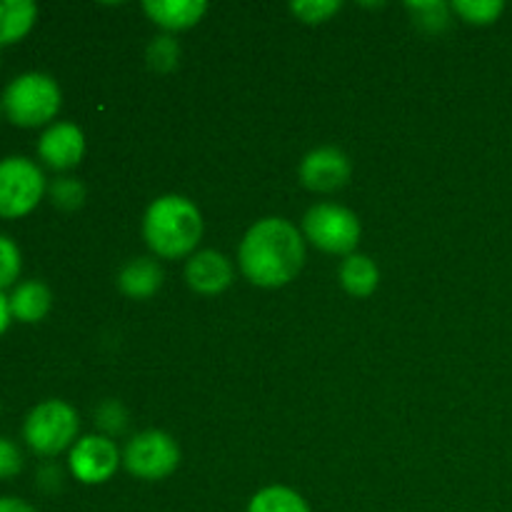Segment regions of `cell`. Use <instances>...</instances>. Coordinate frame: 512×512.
<instances>
[{
	"mask_svg": "<svg viewBox=\"0 0 512 512\" xmlns=\"http://www.w3.org/2000/svg\"><path fill=\"white\" fill-rule=\"evenodd\" d=\"M240 270L260 288L288 285L305 263V243L298 228L283 218L258 220L240 243Z\"/></svg>",
	"mask_w": 512,
	"mask_h": 512,
	"instance_id": "obj_1",
	"label": "cell"
},
{
	"mask_svg": "<svg viewBox=\"0 0 512 512\" xmlns=\"http://www.w3.org/2000/svg\"><path fill=\"white\" fill-rule=\"evenodd\" d=\"M143 235L148 248L160 258H185L203 238V218L183 195H163L145 210Z\"/></svg>",
	"mask_w": 512,
	"mask_h": 512,
	"instance_id": "obj_2",
	"label": "cell"
},
{
	"mask_svg": "<svg viewBox=\"0 0 512 512\" xmlns=\"http://www.w3.org/2000/svg\"><path fill=\"white\" fill-rule=\"evenodd\" d=\"M3 110L20 128H38L60 110V88L50 75L23 73L3 93Z\"/></svg>",
	"mask_w": 512,
	"mask_h": 512,
	"instance_id": "obj_3",
	"label": "cell"
},
{
	"mask_svg": "<svg viewBox=\"0 0 512 512\" xmlns=\"http://www.w3.org/2000/svg\"><path fill=\"white\" fill-rule=\"evenodd\" d=\"M78 435V413L63 400L35 405L23 425V438L38 455H58Z\"/></svg>",
	"mask_w": 512,
	"mask_h": 512,
	"instance_id": "obj_4",
	"label": "cell"
},
{
	"mask_svg": "<svg viewBox=\"0 0 512 512\" xmlns=\"http://www.w3.org/2000/svg\"><path fill=\"white\" fill-rule=\"evenodd\" d=\"M45 175L33 160H0V218H23L43 200Z\"/></svg>",
	"mask_w": 512,
	"mask_h": 512,
	"instance_id": "obj_5",
	"label": "cell"
},
{
	"mask_svg": "<svg viewBox=\"0 0 512 512\" xmlns=\"http://www.w3.org/2000/svg\"><path fill=\"white\" fill-rule=\"evenodd\" d=\"M303 230L315 248L333 255H353L360 240V223L343 205L320 203L303 218Z\"/></svg>",
	"mask_w": 512,
	"mask_h": 512,
	"instance_id": "obj_6",
	"label": "cell"
},
{
	"mask_svg": "<svg viewBox=\"0 0 512 512\" xmlns=\"http://www.w3.org/2000/svg\"><path fill=\"white\" fill-rule=\"evenodd\" d=\"M123 463L130 475L140 480H163L178 468V443L163 430H145L135 435L123 453Z\"/></svg>",
	"mask_w": 512,
	"mask_h": 512,
	"instance_id": "obj_7",
	"label": "cell"
},
{
	"mask_svg": "<svg viewBox=\"0 0 512 512\" xmlns=\"http://www.w3.org/2000/svg\"><path fill=\"white\" fill-rule=\"evenodd\" d=\"M118 463V448L113 440L103 438V435H88L70 450V473L85 485H100L110 480L118 470Z\"/></svg>",
	"mask_w": 512,
	"mask_h": 512,
	"instance_id": "obj_8",
	"label": "cell"
},
{
	"mask_svg": "<svg viewBox=\"0 0 512 512\" xmlns=\"http://www.w3.org/2000/svg\"><path fill=\"white\" fill-rule=\"evenodd\" d=\"M300 180L315 193H333L350 180V160L338 148H318L300 163Z\"/></svg>",
	"mask_w": 512,
	"mask_h": 512,
	"instance_id": "obj_9",
	"label": "cell"
},
{
	"mask_svg": "<svg viewBox=\"0 0 512 512\" xmlns=\"http://www.w3.org/2000/svg\"><path fill=\"white\" fill-rule=\"evenodd\" d=\"M40 160L55 170H70L83 160L85 135L73 123H55L40 135Z\"/></svg>",
	"mask_w": 512,
	"mask_h": 512,
	"instance_id": "obj_10",
	"label": "cell"
},
{
	"mask_svg": "<svg viewBox=\"0 0 512 512\" xmlns=\"http://www.w3.org/2000/svg\"><path fill=\"white\" fill-rule=\"evenodd\" d=\"M185 280L200 295H218L233 280V265L223 253L200 250L185 265Z\"/></svg>",
	"mask_w": 512,
	"mask_h": 512,
	"instance_id": "obj_11",
	"label": "cell"
},
{
	"mask_svg": "<svg viewBox=\"0 0 512 512\" xmlns=\"http://www.w3.org/2000/svg\"><path fill=\"white\" fill-rule=\"evenodd\" d=\"M143 10L155 25L165 30H188L208 13L203 0H145Z\"/></svg>",
	"mask_w": 512,
	"mask_h": 512,
	"instance_id": "obj_12",
	"label": "cell"
},
{
	"mask_svg": "<svg viewBox=\"0 0 512 512\" xmlns=\"http://www.w3.org/2000/svg\"><path fill=\"white\" fill-rule=\"evenodd\" d=\"M118 285L128 298L145 300L150 295L158 293V288L163 285V270L155 260L150 258H138L130 260L118 275Z\"/></svg>",
	"mask_w": 512,
	"mask_h": 512,
	"instance_id": "obj_13",
	"label": "cell"
},
{
	"mask_svg": "<svg viewBox=\"0 0 512 512\" xmlns=\"http://www.w3.org/2000/svg\"><path fill=\"white\" fill-rule=\"evenodd\" d=\"M50 303H53V295H50L48 285H43L40 280H25L10 295V313L23 323H38L48 315Z\"/></svg>",
	"mask_w": 512,
	"mask_h": 512,
	"instance_id": "obj_14",
	"label": "cell"
},
{
	"mask_svg": "<svg viewBox=\"0 0 512 512\" xmlns=\"http://www.w3.org/2000/svg\"><path fill=\"white\" fill-rule=\"evenodd\" d=\"M38 18V8L30 0H0V45L23 40Z\"/></svg>",
	"mask_w": 512,
	"mask_h": 512,
	"instance_id": "obj_15",
	"label": "cell"
},
{
	"mask_svg": "<svg viewBox=\"0 0 512 512\" xmlns=\"http://www.w3.org/2000/svg\"><path fill=\"white\" fill-rule=\"evenodd\" d=\"M340 283L355 298H368L380 283L378 265L368 255H348L340 265Z\"/></svg>",
	"mask_w": 512,
	"mask_h": 512,
	"instance_id": "obj_16",
	"label": "cell"
},
{
	"mask_svg": "<svg viewBox=\"0 0 512 512\" xmlns=\"http://www.w3.org/2000/svg\"><path fill=\"white\" fill-rule=\"evenodd\" d=\"M248 512H310V508L295 490L283 488V485H270V488L253 495Z\"/></svg>",
	"mask_w": 512,
	"mask_h": 512,
	"instance_id": "obj_17",
	"label": "cell"
},
{
	"mask_svg": "<svg viewBox=\"0 0 512 512\" xmlns=\"http://www.w3.org/2000/svg\"><path fill=\"white\" fill-rule=\"evenodd\" d=\"M450 8H453L465 23L490 25L503 15L505 3H500V0H455Z\"/></svg>",
	"mask_w": 512,
	"mask_h": 512,
	"instance_id": "obj_18",
	"label": "cell"
},
{
	"mask_svg": "<svg viewBox=\"0 0 512 512\" xmlns=\"http://www.w3.org/2000/svg\"><path fill=\"white\" fill-rule=\"evenodd\" d=\"M408 10L415 15V23L425 30H443L450 20V5L445 3H408Z\"/></svg>",
	"mask_w": 512,
	"mask_h": 512,
	"instance_id": "obj_19",
	"label": "cell"
},
{
	"mask_svg": "<svg viewBox=\"0 0 512 512\" xmlns=\"http://www.w3.org/2000/svg\"><path fill=\"white\" fill-rule=\"evenodd\" d=\"M178 58H180L178 43H175L173 38H168V35H163V38H155L153 43H150V48H148L150 68L165 73V70H173L175 65H178Z\"/></svg>",
	"mask_w": 512,
	"mask_h": 512,
	"instance_id": "obj_20",
	"label": "cell"
},
{
	"mask_svg": "<svg viewBox=\"0 0 512 512\" xmlns=\"http://www.w3.org/2000/svg\"><path fill=\"white\" fill-rule=\"evenodd\" d=\"M20 275V250L8 235H0V290L13 285Z\"/></svg>",
	"mask_w": 512,
	"mask_h": 512,
	"instance_id": "obj_21",
	"label": "cell"
},
{
	"mask_svg": "<svg viewBox=\"0 0 512 512\" xmlns=\"http://www.w3.org/2000/svg\"><path fill=\"white\" fill-rule=\"evenodd\" d=\"M290 10H293L303 23L315 25L328 20L333 13H338L340 3L338 0H300V3L290 5Z\"/></svg>",
	"mask_w": 512,
	"mask_h": 512,
	"instance_id": "obj_22",
	"label": "cell"
},
{
	"mask_svg": "<svg viewBox=\"0 0 512 512\" xmlns=\"http://www.w3.org/2000/svg\"><path fill=\"white\" fill-rule=\"evenodd\" d=\"M50 195H53V203L63 210H75L83 205L85 200V188L73 178H60L50 185Z\"/></svg>",
	"mask_w": 512,
	"mask_h": 512,
	"instance_id": "obj_23",
	"label": "cell"
},
{
	"mask_svg": "<svg viewBox=\"0 0 512 512\" xmlns=\"http://www.w3.org/2000/svg\"><path fill=\"white\" fill-rule=\"evenodd\" d=\"M23 468V455H20L18 445L10 443L8 438H0V480H8L20 473Z\"/></svg>",
	"mask_w": 512,
	"mask_h": 512,
	"instance_id": "obj_24",
	"label": "cell"
},
{
	"mask_svg": "<svg viewBox=\"0 0 512 512\" xmlns=\"http://www.w3.org/2000/svg\"><path fill=\"white\" fill-rule=\"evenodd\" d=\"M98 423L103 425L105 430H120L125 425V410L120 408L118 403H105L103 408L98 410Z\"/></svg>",
	"mask_w": 512,
	"mask_h": 512,
	"instance_id": "obj_25",
	"label": "cell"
},
{
	"mask_svg": "<svg viewBox=\"0 0 512 512\" xmlns=\"http://www.w3.org/2000/svg\"><path fill=\"white\" fill-rule=\"evenodd\" d=\"M0 512H38L20 498H0Z\"/></svg>",
	"mask_w": 512,
	"mask_h": 512,
	"instance_id": "obj_26",
	"label": "cell"
},
{
	"mask_svg": "<svg viewBox=\"0 0 512 512\" xmlns=\"http://www.w3.org/2000/svg\"><path fill=\"white\" fill-rule=\"evenodd\" d=\"M10 318H13V313H10V298L3 293V290H0V335L8 330Z\"/></svg>",
	"mask_w": 512,
	"mask_h": 512,
	"instance_id": "obj_27",
	"label": "cell"
}]
</instances>
